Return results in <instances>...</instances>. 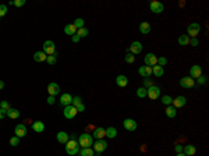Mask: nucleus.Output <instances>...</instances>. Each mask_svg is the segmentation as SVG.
I'll return each instance as SVG.
<instances>
[{"instance_id":"f257e3e1","label":"nucleus","mask_w":209,"mask_h":156,"mask_svg":"<svg viewBox=\"0 0 209 156\" xmlns=\"http://www.w3.org/2000/svg\"><path fill=\"white\" fill-rule=\"evenodd\" d=\"M78 145L81 148H91L94 145V138L91 134H81L78 138Z\"/></svg>"},{"instance_id":"f03ea898","label":"nucleus","mask_w":209,"mask_h":156,"mask_svg":"<svg viewBox=\"0 0 209 156\" xmlns=\"http://www.w3.org/2000/svg\"><path fill=\"white\" fill-rule=\"evenodd\" d=\"M78 142L75 141V139H68L67 141V144H66V152L68 153V155H71V156H74V155H77L78 153Z\"/></svg>"},{"instance_id":"7ed1b4c3","label":"nucleus","mask_w":209,"mask_h":156,"mask_svg":"<svg viewBox=\"0 0 209 156\" xmlns=\"http://www.w3.org/2000/svg\"><path fill=\"white\" fill-rule=\"evenodd\" d=\"M42 52L46 54V56H55V54H57L56 53V45L53 43V41H45Z\"/></svg>"},{"instance_id":"20e7f679","label":"nucleus","mask_w":209,"mask_h":156,"mask_svg":"<svg viewBox=\"0 0 209 156\" xmlns=\"http://www.w3.org/2000/svg\"><path fill=\"white\" fill-rule=\"evenodd\" d=\"M146 96H148L149 99H152V100L158 99L159 96H161V88L156 87V85H152V87H149L148 89H146Z\"/></svg>"},{"instance_id":"39448f33","label":"nucleus","mask_w":209,"mask_h":156,"mask_svg":"<svg viewBox=\"0 0 209 156\" xmlns=\"http://www.w3.org/2000/svg\"><path fill=\"white\" fill-rule=\"evenodd\" d=\"M187 32L190 33V35H188V38H190V36L197 38L198 33L201 32V25L198 24V22H191V24L188 25V28H187Z\"/></svg>"},{"instance_id":"423d86ee","label":"nucleus","mask_w":209,"mask_h":156,"mask_svg":"<svg viewBox=\"0 0 209 156\" xmlns=\"http://www.w3.org/2000/svg\"><path fill=\"white\" fill-rule=\"evenodd\" d=\"M149 9H151V11L155 13V14H161V13H163L164 6L161 2H158V0H153V2L149 3Z\"/></svg>"},{"instance_id":"0eeeda50","label":"nucleus","mask_w":209,"mask_h":156,"mask_svg":"<svg viewBox=\"0 0 209 156\" xmlns=\"http://www.w3.org/2000/svg\"><path fill=\"white\" fill-rule=\"evenodd\" d=\"M77 107H74L73 105H68V106H66L64 107V111H63V114H64V117L66 119H68V120H71V119H74V117L77 116Z\"/></svg>"},{"instance_id":"6e6552de","label":"nucleus","mask_w":209,"mask_h":156,"mask_svg":"<svg viewBox=\"0 0 209 156\" xmlns=\"http://www.w3.org/2000/svg\"><path fill=\"white\" fill-rule=\"evenodd\" d=\"M128 50H130V53L131 54H139L141 52H142V43L141 42H138V41H135V42H133L131 43V46L128 48Z\"/></svg>"},{"instance_id":"1a4fd4ad","label":"nucleus","mask_w":209,"mask_h":156,"mask_svg":"<svg viewBox=\"0 0 209 156\" xmlns=\"http://www.w3.org/2000/svg\"><path fill=\"white\" fill-rule=\"evenodd\" d=\"M144 60H145V66H149V67H153L158 64V57L155 56L153 53H148L144 57Z\"/></svg>"},{"instance_id":"9d476101","label":"nucleus","mask_w":209,"mask_h":156,"mask_svg":"<svg viewBox=\"0 0 209 156\" xmlns=\"http://www.w3.org/2000/svg\"><path fill=\"white\" fill-rule=\"evenodd\" d=\"M14 134L15 137H18V138H22L27 135V126L25 124H17L14 128Z\"/></svg>"},{"instance_id":"9b49d317","label":"nucleus","mask_w":209,"mask_h":156,"mask_svg":"<svg viewBox=\"0 0 209 156\" xmlns=\"http://www.w3.org/2000/svg\"><path fill=\"white\" fill-rule=\"evenodd\" d=\"M106 148H107V142L105 139H98L94 144V150H96L98 153H102L103 150H106Z\"/></svg>"},{"instance_id":"f8f14e48","label":"nucleus","mask_w":209,"mask_h":156,"mask_svg":"<svg viewBox=\"0 0 209 156\" xmlns=\"http://www.w3.org/2000/svg\"><path fill=\"white\" fill-rule=\"evenodd\" d=\"M194 85H195V81H194V78H191V77H183L180 80V87L183 88H192Z\"/></svg>"},{"instance_id":"ddd939ff","label":"nucleus","mask_w":209,"mask_h":156,"mask_svg":"<svg viewBox=\"0 0 209 156\" xmlns=\"http://www.w3.org/2000/svg\"><path fill=\"white\" fill-rule=\"evenodd\" d=\"M123 127H124L127 131H135L137 130V121L133 120V119H126L123 121Z\"/></svg>"},{"instance_id":"4468645a","label":"nucleus","mask_w":209,"mask_h":156,"mask_svg":"<svg viewBox=\"0 0 209 156\" xmlns=\"http://www.w3.org/2000/svg\"><path fill=\"white\" fill-rule=\"evenodd\" d=\"M201 75H202V67L198 66V64L191 67V70H190V77L191 78H199Z\"/></svg>"},{"instance_id":"2eb2a0df","label":"nucleus","mask_w":209,"mask_h":156,"mask_svg":"<svg viewBox=\"0 0 209 156\" xmlns=\"http://www.w3.org/2000/svg\"><path fill=\"white\" fill-rule=\"evenodd\" d=\"M48 92L50 96H56L60 93V87H59L56 82H50V84L48 85Z\"/></svg>"},{"instance_id":"dca6fc26","label":"nucleus","mask_w":209,"mask_h":156,"mask_svg":"<svg viewBox=\"0 0 209 156\" xmlns=\"http://www.w3.org/2000/svg\"><path fill=\"white\" fill-rule=\"evenodd\" d=\"M138 74L144 78H149L152 75V67L149 66H142L138 68Z\"/></svg>"},{"instance_id":"f3484780","label":"nucleus","mask_w":209,"mask_h":156,"mask_svg":"<svg viewBox=\"0 0 209 156\" xmlns=\"http://www.w3.org/2000/svg\"><path fill=\"white\" fill-rule=\"evenodd\" d=\"M173 106L176 109H180V107H183V106L187 103V99H185V96H177L176 99H173Z\"/></svg>"},{"instance_id":"a211bd4d","label":"nucleus","mask_w":209,"mask_h":156,"mask_svg":"<svg viewBox=\"0 0 209 156\" xmlns=\"http://www.w3.org/2000/svg\"><path fill=\"white\" fill-rule=\"evenodd\" d=\"M71 102H73V96L70 95V93H63V95L60 96V103L64 106V107L71 105Z\"/></svg>"},{"instance_id":"6ab92c4d","label":"nucleus","mask_w":209,"mask_h":156,"mask_svg":"<svg viewBox=\"0 0 209 156\" xmlns=\"http://www.w3.org/2000/svg\"><path fill=\"white\" fill-rule=\"evenodd\" d=\"M32 130L35 132H38V134H41V132L45 131V123H42L41 120L35 121V123H32Z\"/></svg>"},{"instance_id":"aec40b11","label":"nucleus","mask_w":209,"mask_h":156,"mask_svg":"<svg viewBox=\"0 0 209 156\" xmlns=\"http://www.w3.org/2000/svg\"><path fill=\"white\" fill-rule=\"evenodd\" d=\"M116 84H117L120 88L127 87V84H128V78L126 77V75H117V78H116Z\"/></svg>"},{"instance_id":"412c9836","label":"nucleus","mask_w":209,"mask_h":156,"mask_svg":"<svg viewBox=\"0 0 209 156\" xmlns=\"http://www.w3.org/2000/svg\"><path fill=\"white\" fill-rule=\"evenodd\" d=\"M183 152H184L185 156H192V155H195L197 149H195L194 145H185V146L183 148Z\"/></svg>"},{"instance_id":"4be33fe9","label":"nucleus","mask_w":209,"mask_h":156,"mask_svg":"<svg viewBox=\"0 0 209 156\" xmlns=\"http://www.w3.org/2000/svg\"><path fill=\"white\" fill-rule=\"evenodd\" d=\"M64 32H66L67 35H70V36L75 35V33H77V28H75V25H74V24H67L66 27H64Z\"/></svg>"},{"instance_id":"5701e85b","label":"nucleus","mask_w":209,"mask_h":156,"mask_svg":"<svg viewBox=\"0 0 209 156\" xmlns=\"http://www.w3.org/2000/svg\"><path fill=\"white\" fill-rule=\"evenodd\" d=\"M68 139H70V137H68V134H67L66 131H60L57 134V141L60 142V144H67Z\"/></svg>"},{"instance_id":"b1692460","label":"nucleus","mask_w":209,"mask_h":156,"mask_svg":"<svg viewBox=\"0 0 209 156\" xmlns=\"http://www.w3.org/2000/svg\"><path fill=\"white\" fill-rule=\"evenodd\" d=\"M139 32L144 33V35H146V33L151 32V25H149V22H141L139 24Z\"/></svg>"},{"instance_id":"393cba45","label":"nucleus","mask_w":209,"mask_h":156,"mask_svg":"<svg viewBox=\"0 0 209 156\" xmlns=\"http://www.w3.org/2000/svg\"><path fill=\"white\" fill-rule=\"evenodd\" d=\"M46 54L43 52H37V53H33V60L38 61V63H42V61H46Z\"/></svg>"},{"instance_id":"a878e982","label":"nucleus","mask_w":209,"mask_h":156,"mask_svg":"<svg viewBox=\"0 0 209 156\" xmlns=\"http://www.w3.org/2000/svg\"><path fill=\"white\" fill-rule=\"evenodd\" d=\"M94 137H95L96 139H102L103 137H106V130L102 128V127L96 128V130H95V132H94Z\"/></svg>"},{"instance_id":"bb28decb","label":"nucleus","mask_w":209,"mask_h":156,"mask_svg":"<svg viewBox=\"0 0 209 156\" xmlns=\"http://www.w3.org/2000/svg\"><path fill=\"white\" fill-rule=\"evenodd\" d=\"M6 116H9L10 119L15 120V119H18V117H20V111L17 110V109H11V107H10L9 110L6 111Z\"/></svg>"},{"instance_id":"cd10ccee","label":"nucleus","mask_w":209,"mask_h":156,"mask_svg":"<svg viewBox=\"0 0 209 156\" xmlns=\"http://www.w3.org/2000/svg\"><path fill=\"white\" fill-rule=\"evenodd\" d=\"M177 114V109L174 107V106H167L166 107V116L169 117V119H174Z\"/></svg>"},{"instance_id":"c85d7f7f","label":"nucleus","mask_w":209,"mask_h":156,"mask_svg":"<svg viewBox=\"0 0 209 156\" xmlns=\"http://www.w3.org/2000/svg\"><path fill=\"white\" fill-rule=\"evenodd\" d=\"M152 74L153 75H156V77H162V75L164 74V70H163V67H161V66H153L152 67Z\"/></svg>"},{"instance_id":"c756f323","label":"nucleus","mask_w":209,"mask_h":156,"mask_svg":"<svg viewBox=\"0 0 209 156\" xmlns=\"http://www.w3.org/2000/svg\"><path fill=\"white\" fill-rule=\"evenodd\" d=\"M179 45H181V46H187V45H190V38H188V35H180L179 36Z\"/></svg>"},{"instance_id":"7c9ffc66","label":"nucleus","mask_w":209,"mask_h":156,"mask_svg":"<svg viewBox=\"0 0 209 156\" xmlns=\"http://www.w3.org/2000/svg\"><path fill=\"white\" fill-rule=\"evenodd\" d=\"M116 135H117V130L114 128V127H109V128H106V137L107 138H116Z\"/></svg>"},{"instance_id":"2f4dec72","label":"nucleus","mask_w":209,"mask_h":156,"mask_svg":"<svg viewBox=\"0 0 209 156\" xmlns=\"http://www.w3.org/2000/svg\"><path fill=\"white\" fill-rule=\"evenodd\" d=\"M79 155L81 156H94V149L92 148H82L79 150Z\"/></svg>"},{"instance_id":"473e14b6","label":"nucleus","mask_w":209,"mask_h":156,"mask_svg":"<svg viewBox=\"0 0 209 156\" xmlns=\"http://www.w3.org/2000/svg\"><path fill=\"white\" fill-rule=\"evenodd\" d=\"M78 32H77V35L79 36V38H85V36H88V33H89V31L87 29V28H79V29H77Z\"/></svg>"},{"instance_id":"72a5a7b5","label":"nucleus","mask_w":209,"mask_h":156,"mask_svg":"<svg viewBox=\"0 0 209 156\" xmlns=\"http://www.w3.org/2000/svg\"><path fill=\"white\" fill-rule=\"evenodd\" d=\"M124 60H126V63L133 64L134 61H135V56H134V54H131V53H127V54H126V57H124Z\"/></svg>"},{"instance_id":"f704fd0d","label":"nucleus","mask_w":209,"mask_h":156,"mask_svg":"<svg viewBox=\"0 0 209 156\" xmlns=\"http://www.w3.org/2000/svg\"><path fill=\"white\" fill-rule=\"evenodd\" d=\"M172 102H173V98H172V96H169V95H166V96H163V98H162V103H163V105H166V106H170V105H172Z\"/></svg>"},{"instance_id":"c9c22d12","label":"nucleus","mask_w":209,"mask_h":156,"mask_svg":"<svg viewBox=\"0 0 209 156\" xmlns=\"http://www.w3.org/2000/svg\"><path fill=\"white\" fill-rule=\"evenodd\" d=\"M137 96H138V98H145L146 96V89L144 87H141V88H138V89H137Z\"/></svg>"},{"instance_id":"e433bc0d","label":"nucleus","mask_w":209,"mask_h":156,"mask_svg":"<svg viewBox=\"0 0 209 156\" xmlns=\"http://www.w3.org/2000/svg\"><path fill=\"white\" fill-rule=\"evenodd\" d=\"M84 20H82V18H77L75 21H74V25H75V28L77 29H79V28H84Z\"/></svg>"},{"instance_id":"4c0bfd02","label":"nucleus","mask_w":209,"mask_h":156,"mask_svg":"<svg viewBox=\"0 0 209 156\" xmlns=\"http://www.w3.org/2000/svg\"><path fill=\"white\" fill-rule=\"evenodd\" d=\"M206 82H208V77H205V75H201L199 78H197V84L198 85H205Z\"/></svg>"},{"instance_id":"58836bf2","label":"nucleus","mask_w":209,"mask_h":156,"mask_svg":"<svg viewBox=\"0 0 209 156\" xmlns=\"http://www.w3.org/2000/svg\"><path fill=\"white\" fill-rule=\"evenodd\" d=\"M10 145H11V146H17V145H20V138L18 137H11V138H10Z\"/></svg>"},{"instance_id":"ea45409f","label":"nucleus","mask_w":209,"mask_h":156,"mask_svg":"<svg viewBox=\"0 0 209 156\" xmlns=\"http://www.w3.org/2000/svg\"><path fill=\"white\" fill-rule=\"evenodd\" d=\"M81 103H82V99H81V98H79V96H74V98H73V102H71V105H73L74 107H77V106L81 105Z\"/></svg>"},{"instance_id":"a19ab883","label":"nucleus","mask_w":209,"mask_h":156,"mask_svg":"<svg viewBox=\"0 0 209 156\" xmlns=\"http://www.w3.org/2000/svg\"><path fill=\"white\" fill-rule=\"evenodd\" d=\"M56 56H57V54H55V56H48V57H46V61H48V64H50V66L56 64V60H57V59H56Z\"/></svg>"},{"instance_id":"79ce46f5","label":"nucleus","mask_w":209,"mask_h":156,"mask_svg":"<svg viewBox=\"0 0 209 156\" xmlns=\"http://www.w3.org/2000/svg\"><path fill=\"white\" fill-rule=\"evenodd\" d=\"M10 4L17 6V7H22L25 4V0H13V2H10Z\"/></svg>"},{"instance_id":"37998d69","label":"nucleus","mask_w":209,"mask_h":156,"mask_svg":"<svg viewBox=\"0 0 209 156\" xmlns=\"http://www.w3.org/2000/svg\"><path fill=\"white\" fill-rule=\"evenodd\" d=\"M7 14V6L6 4H0V18Z\"/></svg>"},{"instance_id":"c03bdc74","label":"nucleus","mask_w":209,"mask_h":156,"mask_svg":"<svg viewBox=\"0 0 209 156\" xmlns=\"http://www.w3.org/2000/svg\"><path fill=\"white\" fill-rule=\"evenodd\" d=\"M167 64V59L166 57H158V66L164 67Z\"/></svg>"},{"instance_id":"a18cd8bd","label":"nucleus","mask_w":209,"mask_h":156,"mask_svg":"<svg viewBox=\"0 0 209 156\" xmlns=\"http://www.w3.org/2000/svg\"><path fill=\"white\" fill-rule=\"evenodd\" d=\"M152 85H153L152 80H149V78H144V88H145V89H148V88L152 87Z\"/></svg>"},{"instance_id":"49530a36","label":"nucleus","mask_w":209,"mask_h":156,"mask_svg":"<svg viewBox=\"0 0 209 156\" xmlns=\"http://www.w3.org/2000/svg\"><path fill=\"white\" fill-rule=\"evenodd\" d=\"M0 109H3V110H9L10 109V106H9V102H7V100H2V102H0Z\"/></svg>"},{"instance_id":"de8ad7c7","label":"nucleus","mask_w":209,"mask_h":156,"mask_svg":"<svg viewBox=\"0 0 209 156\" xmlns=\"http://www.w3.org/2000/svg\"><path fill=\"white\" fill-rule=\"evenodd\" d=\"M190 45L191 46H198L199 45V41H198L197 38H192V39H190Z\"/></svg>"},{"instance_id":"09e8293b","label":"nucleus","mask_w":209,"mask_h":156,"mask_svg":"<svg viewBox=\"0 0 209 156\" xmlns=\"http://www.w3.org/2000/svg\"><path fill=\"white\" fill-rule=\"evenodd\" d=\"M79 39H81V38H79V36H78V35H77V33H75V35H73V36H71V41H73V42H74V43L79 42Z\"/></svg>"},{"instance_id":"8fccbe9b","label":"nucleus","mask_w":209,"mask_h":156,"mask_svg":"<svg viewBox=\"0 0 209 156\" xmlns=\"http://www.w3.org/2000/svg\"><path fill=\"white\" fill-rule=\"evenodd\" d=\"M55 96H49V98H48V103H49V105H53V103H55Z\"/></svg>"},{"instance_id":"3c124183","label":"nucleus","mask_w":209,"mask_h":156,"mask_svg":"<svg viewBox=\"0 0 209 156\" xmlns=\"http://www.w3.org/2000/svg\"><path fill=\"white\" fill-rule=\"evenodd\" d=\"M174 149H176L177 153H181L183 152V146H181V145H176V146H174Z\"/></svg>"},{"instance_id":"603ef678","label":"nucleus","mask_w":209,"mask_h":156,"mask_svg":"<svg viewBox=\"0 0 209 156\" xmlns=\"http://www.w3.org/2000/svg\"><path fill=\"white\" fill-rule=\"evenodd\" d=\"M84 110H85V106L82 105V103H81V105L77 106V111H78V113H79V111H84Z\"/></svg>"},{"instance_id":"864d4df0","label":"nucleus","mask_w":209,"mask_h":156,"mask_svg":"<svg viewBox=\"0 0 209 156\" xmlns=\"http://www.w3.org/2000/svg\"><path fill=\"white\" fill-rule=\"evenodd\" d=\"M4 117H6V110L0 109V119H4Z\"/></svg>"},{"instance_id":"5fc2aeb1","label":"nucleus","mask_w":209,"mask_h":156,"mask_svg":"<svg viewBox=\"0 0 209 156\" xmlns=\"http://www.w3.org/2000/svg\"><path fill=\"white\" fill-rule=\"evenodd\" d=\"M3 88H4V82L0 81V89H3Z\"/></svg>"},{"instance_id":"6e6d98bb","label":"nucleus","mask_w":209,"mask_h":156,"mask_svg":"<svg viewBox=\"0 0 209 156\" xmlns=\"http://www.w3.org/2000/svg\"><path fill=\"white\" fill-rule=\"evenodd\" d=\"M177 156H185V155H184V153L181 152V153H177Z\"/></svg>"}]
</instances>
